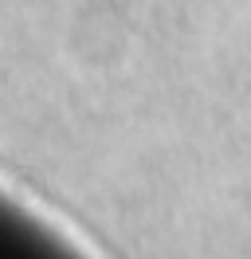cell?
<instances>
[{
    "instance_id": "6da1fadb",
    "label": "cell",
    "mask_w": 251,
    "mask_h": 259,
    "mask_svg": "<svg viewBox=\"0 0 251 259\" xmlns=\"http://www.w3.org/2000/svg\"><path fill=\"white\" fill-rule=\"evenodd\" d=\"M0 259H78L55 232L35 216H24L8 196L0 193Z\"/></svg>"
}]
</instances>
